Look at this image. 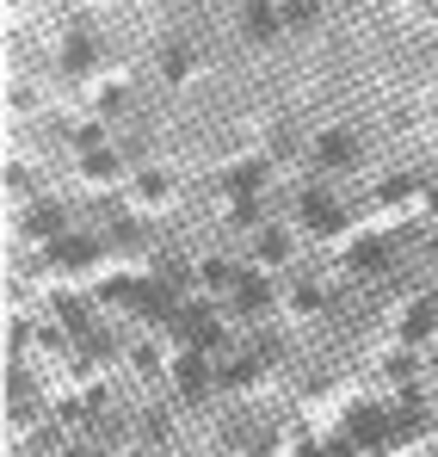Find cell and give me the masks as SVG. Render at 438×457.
Listing matches in <instances>:
<instances>
[{
    "instance_id": "obj_14",
    "label": "cell",
    "mask_w": 438,
    "mask_h": 457,
    "mask_svg": "<svg viewBox=\"0 0 438 457\" xmlns=\"http://www.w3.org/2000/svg\"><path fill=\"white\" fill-rule=\"evenodd\" d=\"M186 69H192V56H186V44H173V50H167V75L186 80Z\"/></svg>"
},
{
    "instance_id": "obj_7",
    "label": "cell",
    "mask_w": 438,
    "mask_h": 457,
    "mask_svg": "<svg viewBox=\"0 0 438 457\" xmlns=\"http://www.w3.org/2000/svg\"><path fill=\"white\" fill-rule=\"evenodd\" d=\"M93 56H99V44H93L87 31H74V37H69V56H62V69H69V75H87V69H93Z\"/></svg>"
},
{
    "instance_id": "obj_4",
    "label": "cell",
    "mask_w": 438,
    "mask_h": 457,
    "mask_svg": "<svg viewBox=\"0 0 438 457\" xmlns=\"http://www.w3.org/2000/svg\"><path fill=\"white\" fill-rule=\"evenodd\" d=\"M211 353H198V346H186V359L173 365V389L186 395V402H198L204 389H211V365H204Z\"/></svg>"
},
{
    "instance_id": "obj_2",
    "label": "cell",
    "mask_w": 438,
    "mask_h": 457,
    "mask_svg": "<svg viewBox=\"0 0 438 457\" xmlns=\"http://www.w3.org/2000/svg\"><path fill=\"white\" fill-rule=\"evenodd\" d=\"M296 211H302V223L315 228V235H334V228H346V204H340L334 192H321V186H315V192H302V198H296Z\"/></svg>"
},
{
    "instance_id": "obj_5",
    "label": "cell",
    "mask_w": 438,
    "mask_h": 457,
    "mask_svg": "<svg viewBox=\"0 0 438 457\" xmlns=\"http://www.w3.org/2000/svg\"><path fill=\"white\" fill-rule=\"evenodd\" d=\"M266 303H272V285H266L260 272H241V278L228 285V309H235V315H260Z\"/></svg>"
},
{
    "instance_id": "obj_10",
    "label": "cell",
    "mask_w": 438,
    "mask_h": 457,
    "mask_svg": "<svg viewBox=\"0 0 438 457\" xmlns=\"http://www.w3.org/2000/svg\"><path fill=\"white\" fill-rule=\"evenodd\" d=\"M260 260H266V266L291 260V235H285V228H266V235H260Z\"/></svg>"
},
{
    "instance_id": "obj_3",
    "label": "cell",
    "mask_w": 438,
    "mask_h": 457,
    "mask_svg": "<svg viewBox=\"0 0 438 457\" xmlns=\"http://www.w3.org/2000/svg\"><path fill=\"white\" fill-rule=\"evenodd\" d=\"M365 161V143L352 137V130H327L321 143H315V167H327V173H340V167H359Z\"/></svg>"
},
{
    "instance_id": "obj_15",
    "label": "cell",
    "mask_w": 438,
    "mask_h": 457,
    "mask_svg": "<svg viewBox=\"0 0 438 457\" xmlns=\"http://www.w3.org/2000/svg\"><path fill=\"white\" fill-rule=\"evenodd\" d=\"M161 192H167V173H143L136 179V198H161Z\"/></svg>"
},
{
    "instance_id": "obj_6",
    "label": "cell",
    "mask_w": 438,
    "mask_h": 457,
    "mask_svg": "<svg viewBox=\"0 0 438 457\" xmlns=\"http://www.w3.org/2000/svg\"><path fill=\"white\" fill-rule=\"evenodd\" d=\"M99 253V241H87V235H62V241H50V260H62V266H87Z\"/></svg>"
},
{
    "instance_id": "obj_19",
    "label": "cell",
    "mask_w": 438,
    "mask_h": 457,
    "mask_svg": "<svg viewBox=\"0 0 438 457\" xmlns=\"http://www.w3.org/2000/svg\"><path fill=\"white\" fill-rule=\"evenodd\" d=\"M136 457H148V452H136Z\"/></svg>"
},
{
    "instance_id": "obj_13",
    "label": "cell",
    "mask_w": 438,
    "mask_h": 457,
    "mask_svg": "<svg viewBox=\"0 0 438 457\" xmlns=\"http://www.w3.org/2000/svg\"><path fill=\"white\" fill-rule=\"evenodd\" d=\"M315 12H321L315 0H285V25H309Z\"/></svg>"
},
{
    "instance_id": "obj_12",
    "label": "cell",
    "mask_w": 438,
    "mask_h": 457,
    "mask_svg": "<svg viewBox=\"0 0 438 457\" xmlns=\"http://www.w3.org/2000/svg\"><path fill=\"white\" fill-rule=\"evenodd\" d=\"M25 223H31V235H56V228H62V211H56V204H37Z\"/></svg>"
},
{
    "instance_id": "obj_16",
    "label": "cell",
    "mask_w": 438,
    "mask_h": 457,
    "mask_svg": "<svg viewBox=\"0 0 438 457\" xmlns=\"http://www.w3.org/2000/svg\"><path fill=\"white\" fill-rule=\"evenodd\" d=\"M291 297H296V309H321V285H309V278H302Z\"/></svg>"
},
{
    "instance_id": "obj_18",
    "label": "cell",
    "mask_w": 438,
    "mask_h": 457,
    "mask_svg": "<svg viewBox=\"0 0 438 457\" xmlns=\"http://www.w3.org/2000/svg\"><path fill=\"white\" fill-rule=\"evenodd\" d=\"M69 457H99V452H69Z\"/></svg>"
},
{
    "instance_id": "obj_11",
    "label": "cell",
    "mask_w": 438,
    "mask_h": 457,
    "mask_svg": "<svg viewBox=\"0 0 438 457\" xmlns=\"http://www.w3.org/2000/svg\"><path fill=\"white\" fill-rule=\"evenodd\" d=\"M383 260H389V241H359V247H352V266H359V272L383 266Z\"/></svg>"
},
{
    "instance_id": "obj_9",
    "label": "cell",
    "mask_w": 438,
    "mask_h": 457,
    "mask_svg": "<svg viewBox=\"0 0 438 457\" xmlns=\"http://www.w3.org/2000/svg\"><path fill=\"white\" fill-rule=\"evenodd\" d=\"M247 31H253V37H272V31H278V12H272L266 0H247Z\"/></svg>"
},
{
    "instance_id": "obj_1",
    "label": "cell",
    "mask_w": 438,
    "mask_h": 457,
    "mask_svg": "<svg viewBox=\"0 0 438 457\" xmlns=\"http://www.w3.org/2000/svg\"><path fill=\"white\" fill-rule=\"evenodd\" d=\"M173 328H179V340L186 346H198V353H222V315L211 303H192L173 315Z\"/></svg>"
},
{
    "instance_id": "obj_17",
    "label": "cell",
    "mask_w": 438,
    "mask_h": 457,
    "mask_svg": "<svg viewBox=\"0 0 438 457\" xmlns=\"http://www.w3.org/2000/svg\"><path fill=\"white\" fill-rule=\"evenodd\" d=\"M426 204H433V211H438V186H433V198H426Z\"/></svg>"
},
{
    "instance_id": "obj_8",
    "label": "cell",
    "mask_w": 438,
    "mask_h": 457,
    "mask_svg": "<svg viewBox=\"0 0 438 457\" xmlns=\"http://www.w3.org/2000/svg\"><path fill=\"white\" fill-rule=\"evenodd\" d=\"M433 328H438V297H433V303H420L414 315H408V328H401V340H408V346H420V340H426Z\"/></svg>"
}]
</instances>
